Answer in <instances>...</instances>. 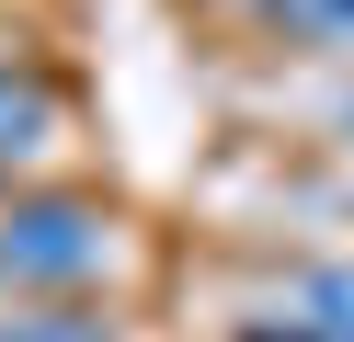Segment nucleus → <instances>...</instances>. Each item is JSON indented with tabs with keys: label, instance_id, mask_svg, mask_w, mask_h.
Wrapping results in <instances>:
<instances>
[{
	"label": "nucleus",
	"instance_id": "nucleus-5",
	"mask_svg": "<svg viewBox=\"0 0 354 342\" xmlns=\"http://www.w3.org/2000/svg\"><path fill=\"white\" fill-rule=\"evenodd\" d=\"M0 342H126L103 308H80V296H35V308L0 319Z\"/></svg>",
	"mask_w": 354,
	"mask_h": 342
},
{
	"label": "nucleus",
	"instance_id": "nucleus-4",
	"mask_svg": "<svg viewBox=\"0 0 354 342\" xmlns=\"http://www.w3.org/2000/svg\"><path fill=\"white\" fill-rule=\"evenodd\" d=\"M286 308H308L331 342H354V251H331V263H297V274H286Z\"/></svg>",
	"mask_w": 354,
	"mask_h": 342
},
{
	"label": "nucleus",
	"instance_id": "nucleus-2",
	"mask_svg": "<svg viewBox=\"0 0 354 342\" xmlns=\"http://www.w3.org/2000/svg\"><path fill=\"white\" fill-rule=\"evenodd\" d=\"M57 126H69V91H57V68L0 46V171L46 160V149H57Z\"/></svg>",
	"mask_w": 354,
	"mask_h": 342
},
{
	"label": "nucleus",
	"instance_id": "nucleus-1",
	"mask_svg": "<svg viewBox=\"0 0 354 342\" xmlns=\"http://www.w3.org/2000/svg\"><path fill=\"white\" fill-rule=\"evenodd\" d=\"M126 217L103 194H12L0 205V285L12 296H103L126 274Z\"/></svg>",
	"mask_w": 354,
	"mask_h": 342
},
{
	"label": "nucleus",
	"instance_id": "nucleus-6",
	"mask_svg": "<svg viewBox=\"0 0 354 342\" xmlns=\"http://www.w3.org/2000/svg\"><path fill=\"white\" fill-rule=\"evenodd\" d=\"M229 342H331V331H320L308 308H252V319H240Z\"/></svg>",
	"mask_w": 354,
	"mask_h": 342
},
{
	"label": "nucleus",
	"instance_id": "nucleus-3",
	"mask_svg": "<svg viewBox=\"0 0 354 342\" xmlns=\"http://www.w3.org/2000/svg\"><path fill=\"white\" fill-rule=\"evenodd\" d=\"M252 23L297 57H354V0H252Z\"/></svg>",
	"mask_w": 354,
	"mask_h": 342
},
{
	"label": "nucleus",
	"instance_id": "nucleus-7",
	"mask_svg": "<svg viewBox=\"0 0 354 342\" xmlns=\"http://www.w3.org/2000/svg\"><path fill=\"white\" fill-rule=\"evenodd\" d=\"M331 126H343V137H354V91H343V103H331Z\"/></svg>",
	"mask_w": 354,
	"mask_h": 342
}]
</instances>
